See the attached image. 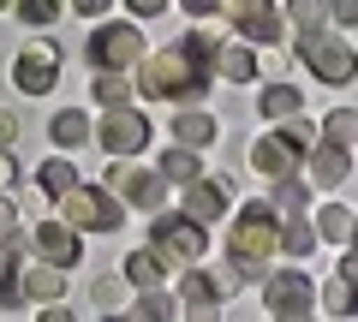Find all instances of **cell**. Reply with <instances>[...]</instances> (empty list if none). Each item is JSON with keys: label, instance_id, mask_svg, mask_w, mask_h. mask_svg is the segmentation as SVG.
Instances as JSON below:
<instances>
[{"label": "cell", "instance_id": "6da1fadb", "mask_svg": "<svg viewBox=\"0 0 358 322\" xmlns=\"http://www.w3.org/2000/svg\"><path fill=\"white\" fill-rule=\"evenodd\" d=\"M215 30H185V36L173 42V48L150 54L143 48V60L131 66L138 72V96H155V102H197V96L209 90V78H215Z\"/></svg>", "mask_w": 358, "mask_h": 322}, {"label": "cell", "instance_id": "7a4b0ae2", "mask_svg": "<svg viewBox=\"0 0 358 322\" xmlns=\"http://www.w3.org/2000/svg\"><path fill=\"white\" fill-rule=\"evenodd\" d=\"M275 239H281V221L275 209L257 197L233 215V233H227V281H263L268 263H275Z\"/></svg>", "mask_w": 358, "mask_h": 322}, {"label": "cell", "instance_id": "3957f363", "mask_svg": "<svg viewBox=\"0 0 358 322\" xmlns=\"http://www.w3.org/2000/svg\"><path fill=\"white\" fill-rule=\"evenodd\" d=\"M310 143H317V126L293 114V126H281V131H268V138L251 143V168L263 173V180H287V173L305 168V149H310Z\"/></svg>", "mask_w": 358, "mask_h": 322}, {"label": "cell", "instance_id": "277c9868", "mask_svg": "<svg viewBox=\"0 0 358 322\" xmlns=\"http://www.w3.org/2000/svg\"><path fill=\"white\" fill-rule=\"evenodd\" d=\"M299 66H310V78H322V84H334V90H346L358 78V48L346 36H329V30H310V36H299Z\"/></svg>", "mask_w": 358, "mask_h": 322}, {"label": "cell", "instance_id": "5b68a950", "mask_svg": "<svg viewBox=\"0 0 358 322\" xmlns=\"http://www.w3.org/2000/svg\"><path fill=\"white\" fill-rule=\"evenodd\" d=\"M60 215H66V227H78V233H120L126 203H120L108 185H72V191H60Z\"/></svg>", "mask_w": 358, "mask_h": 322}, {"label": "cell", "instance_id": "8992f818", "mask_svg": "<svg viewBox=\"0 0 358 322\" xmlns=\"http://www.w3.org/2000/svg\"><path fill=\"white\" fill-rule=\"evenodd\" d=\"M150 251L167 263V269H173V263H203V251H209V227H203V221H192L185 209H179V215H162V209H155Z\"/></svg>", "mask_w": 358, "mask_h": 322}, {"label": "cell", "instance_id": "52a82bcc", "mask_svg": "<svg viewBox=\"0 0 358 322\" xmlns=\"http://www.w3.org/2000/svg\"><path fill=\"white\" fill-rule=\"evenodd\" d=\"M221 18H227L251 48H275V42L287 36V18L275 13V0H221Z\"/></svg>", "mask_w": 358, "mask_h": 322}, {"label": "cell", "instance_id": "ba28073f", "mask_svg": "<svg viewBox=\"0 0 358 322\" xmlns=\"http://www.w3.org/2000/svg\"><path fill=\"white\" fill-rule=\"evenodd\" d=\"M90 66L96 72H131V66L143 60V30L138 24H102L96 36H90Z\"/></svg>", "mask_w": 358, "mask_h": 322}, {"label": "cell", "instance_id": "9c48e42d", "mask_svg": "<svg viewBox=\"0 0 358 322\" xmlns=\"http://www.w3.org/2000/svg\"><path fill=\"white\" fill-rule=\"evenodd\" d=\"M54 78H60V42H48V36L24 42L18 60H13V84H18L24 96H48Z\"/></svg>", "mask_w": 358, "mask_h": 322}, {"label": "cell", "instance_id": "30bf717a", "mask_svg": "<svg viewBox=\"0 0 358 322\" xmlns=\"http://www.w3.org/2000/svg\"><path fill=\"white\" fill-rule=\"evenodd\" d=\"M102 185H108L114 197H126V203H138V209H162V203H167V180H162V173L131 168V155H114V168H108Z\"/></svg>", "mask_w": 358, "mask_h": 322}, {"label": "cell", "instance_id": "8fae6325", "mask_svg": "<svg viewBox=\"0 0 358 322\" xmlns=\"http://www.w3.org/2000/svg\"><path fill=\"white\" fill-rule=\"evenodd\" d=\"M263 310L268 316H310V310H317V286H310L299 269L263 275Z\"/></svg>", "mask_w": 358, "mask_h": 322}, {"label": "cell", "instance_id": "7c38bea8", "mask_svg": "<svg viewBox=\"0 0 358 322\" xmlns=\"http://www.w3.org/2000/svg\"><path fill=\"white\" fill-rule=\"evenodd\" d=\"M96 138H102L108 155H138L143 143H150V119H143L131 102H120V108H108V119H102Z\"/></svg>", "mask_w": 358, "mask_h": 322}, {"label": "cell", "instance_id": "4fadbf2b", "mask_svg": "<svg viewBox=\"0 0 358 322\" xmlns=\"http://www.w3.org/2000/svg\"><path fill=\"white\" fill-rule=\"evenodd\" d=\"M227 209H233V180H227V173H197L192 191H185V215L203 221V227H215Z\"/></svg>", "mask_w": 358, "mask_h": 322}, {"label": "cell", "instance_id": "5bb4252c", "mask_svg": "<svg viewBox=\"0 0 358 322\" xmlns=\"http://www.w3.org/2000/svg\"><path fill=\"white\" fill-rule=\"evenodd\" d=\"M30 251H36L42 263H54V269H78V263H84V239H78V227H66V221H42V227L30 233Z\"/></svg>", "mask_w": 358, "mask_h": 322}, {"label": "cell", "instance_id": "9a60e30c", "mask_svg": "<svg viewBox=\"0 0 358 322\" xmlns=\"http://www.w3.org/2000/svg\"><path fill=\"white\" fill-rule=\"evenodd\" d=\"M305 161H310V185L317 191H341L346 173H352V149L346 143H310Z\"/></svg>", "mask_w": 358, "mask_h": 322}, {"label": "cell", "instance_id": "2e32d148", "mask_svg": "<svg viewBox=\"0 0 358 322\" xmlns=\"http://www.w3.org/2000/svg\"><path fill=\"white\" fill-rule=\"evenodd\" d=\"M221 298H227V275H203V269H185L179 281V305L192 310V316H215Z\"/></svg>", "mask_w": 358, "mask_h": 322}, {"label": "cell", "instance_id": "e0dca14e", "mask_svg": "<svg viewBox=\"0 0 358 322\" xmlns=\"http://www.w3.org/2000/svg\"><path fill=\"white\" fill-rule=\"evenodd\" d=\"M215 72L227 78V84H251L263 66H257V48H251V42H215Z\"/></svg>", "mask_w": 358, "mask_h": 322}, {"label": "cell", "instance_id": "ac0fdd59", "mask_svg": "<svg viewBox=\"0 0 358 322\" xmlns=\"http://www.w3.org/2000/svg\"><path fill=\"white\" fill-rule=\"evenodd\" d=\"M215 131H221L215 114H197V108H179V114H173V143L203 149V143H215Z\"/></svg>", "mask_w": 358, "mask_h": 322}, {"label": "cell", "instance_id": "d6986e66", "mask_svg": "<svg viewBox=\"0 0 358 322\" xmlns=\"http://www.w3.org/2000/svg\"><path fill=\"white\" fill-rule=\"evenodd\" d=\"M155 173H162L167 185H192L197 173H203V155H197L192 143H173V149L162 155V168H155Z\"/></svg>", "mask_w": 358, "mask_h": 322}, {"label": "cell", "instance_id": "ffe728a7", "mask_svg": "<svg viewBox=\"0 0 358 322\" xmlns=\"http://www.w3.org/2000/svg\"><path fill=\"white\" fill-rule=\"evenodd\" d=\"M120 275H126V286H138V293H150V286H167V263L155 257V251H131Z\"/></svg>", "mask_w": 358, "mask_h": 322}, {"label": "cell", "instance_id": "44dd1931", "mask_svg": "<svg viewBox=\"0 0 358 322\" xmlns=\"http://www.w3.org/2000/svg\"><path fill=\"white\" fill-rule=\"evenodd\" d=\"M18 286H24V298H60L66 293V269H54V263H30V269H18Z\"/></svg>", "mask_w": 358, "mask_h": 322}, {"label": "cell", "instance_id": "7402d4cb", "mask_svg": "<svg viewBox=\"0 0 358 322\" xmlns=\"http://www.w3.org/2000/svg\"><path fill=\"white\" fill-rule=\"evenodd\" d=\"M310 227H317V239H329V245H346L358 221H352V209H346V203H322Z\"/></svg>", "mask_w": 358, "mask_h": 322}, {"label": "cell", "instance_id": "603a6c76", "mask_svg": "<svg viewBox=\"0 0 358 322\" xmlns=\"http://www.w3.org/2000/svg\"><path fill=\"white\" fill-rule=\"evenodd\" d=\"M48 138L60 143V149H78V143H90V114H78V108L54 114V119H48Z\"/></svg>", "mask_w": 358, "mask_h": 322}, {"label": "cell", "instance_id": "cb8c5ba5", "mask_svg": "<svg viewBox=\"0 0 358 322\" xmlns=\"http://www.w3.org/2000/svg\"><path fill=\"white\" fill-rule=\"evenodd\" d=\"M257 108H263L268 119H293V114H305V96H299L293 84H268V90L257 96Z\"/></svg>", "mask_w": 358, "mask_h": 322}, {"label": "cell", "instance_id": "d4e9b609", "mask_svg": "<svg viewBox=\"0 0 358 322\" xmlns=\"http://www.w3.org/2000/svg\"><path fill=\"white\" fill-rule=\"evenodd\" d=\"M268 209H275V221H293V215H305V185H299V173L275 180V197H268Z\"/></svg>", "mask_w": 358, "mask_h": 322}, {"label": "cell", "instance_id": "484cf974", "mask_svg": "<svg viewBox=\"0 0 358 322\" xmlns=\"http://www.w3.org/2000/svg\"><path fill=\"white\" fill-rule=\"evenodd\" d=\"M36 185H42V197H60V191H72V185H78V168L66 161V155H54V161H42V168H36Z\"/></svg>", "mask_w": 358, "mask_h": 322}, {"label": "cell", "instance_id": "4316f807", "mask_svg": "<svg viewBox=\"0 0 358 322\" xmlns=\"http://www.w3.org/2000/svg\"><path fill=\"white\" fill-rule=\"evenodd\" d=\"M90 96H96L102 108H120V102H131V78H126V72H96Z\"/></svg>", "mask_w": 358, "mask_h": 322}, {"label": "cell", "instance_id": "83f0119b", "mask_svg": "<svg viewBox=\"0 0 358 322\" xmlns=\"http://www.w3.org/2000/svg\"><path fill=\"white\" fill-rule=\"evenodd\" d=\"M287 24H293L299 36H310V30L329 24V13H322V0H287Z\"/></svg>", "mask_w": 358, "mask_h": 322}, {"label": "cell", "instance_id": "f1b7e54d", "mask_svg": "<svg viewBox=\"0 0 358 322\" xmlns=\"http://www.w3.org/2000/svg\"><path fill=\"white\" fill-rule=\"evenodd\" d=\"M0 310H24V286H18V257L0 251Z\"/></svg>", "mask_w": 358, "mask_h": 322}, {"label": "cell", "instance_id": "f546056e", "mask_svg": "<svg viewBox=\"0 0 358 322\" xmlns=\"http://www.w3.org/2000/svg\"><path fill=\"white\" fill-rule=\"evenodd\" d=\"M322 138H329V143H346V149H352V138H358V114H352V108H334V114L322 119Z\"/></svg>", "mask_w": 358, "mask_h": 322}, {"label": "cell", "instance_id": "4dcf8cb0", "mask_svg": "<svg viewBox=\"0 0 358 322\" xmlns=\"http://www.w3.org/2000/svg\"><path fill=\"white\" fill-rule=\"evenodd\" d=\"M18 13H24V24H36V30H48L54 18L66 13V0H13Z\"/></svg>", "mask_w": 358, "mask_h": 322}, {"label": "cell", "instance_id": "1f68e13d", "mask_svg": "<svg viewBox=\"0 0 358 322\" xmlns=\"http://www.w3.org/2000/svg\"><path fill=\"white\" fill-rule=\"evenodd\" d=\"M322 310H329V316H352V281H346V275H334V281L322 286Z\"/></svg>", "mask_w": 358, "mask_h": 322}, {"label": "cell", "instance_id": "d6a6232c", "mask_svg": "<svg viewBox=\"0 0 358 322\" xmlns=\"http://www.w3.org/2000/svg\"><path fill=\"white\" fill-rule=\"evenodd\" d=\"M126 305V275H102L96 281V310H120Z\"/></svg>", "mask_w": 358, "mask_h": 322}, {"label": "cell", "instance_id": "836d02e7", "mask_svg": "<svg viewBox=\"0 0 358 322\" xmlns=\"http://www.w3.org/2000/svg\"><path fill=\"white\" fill-rule=\"evenodd\" d=\"M173 310H179V305H173V298H167V293H162V286H150V293H143V298H138V305H131V316H173Z\"/></svg>", "mask_w": 358, "mask_h": 322}, {"label": "cell", "instance_id": "e575fe53", "mask_svg": "<svg viewBox=\"0 0 358 322\" xmlns=\"http://www.w3.org/2000/svg\"><path fill=\"white\" fill-rule=\"evenodd\" d=\"M322 13H329V24L352 30V24H358V0H322Z\"/></svg>", "mask_w": 358, "mask_h": 322}, {"label": "cell", "instance_id": "d590c367", "mask_svg": "<svg viewBox=\"0 0 358 322\" xmlns=\"http://www.w3.org/2000/svg\"><path fill=\"white\" fill-rule=\"evenodd\" d=\"M18 126H24V119H18L13 108H0V143H6V149H13V143H18Z\"/></svg>", "mask_w": 358, "mask_h": 322}, {"label": "cell", "instance_id": "8d00e7d4", "mask_svg": "<svg viewBox=\"0 0 358 322\" xmlns=\"http://www.w3.org/2000/svg\"><path fill=\"white\" fill-rule=\"evenodd\" d=\"M66 6H72V13H78V18H102V13H108V6H114V0H66Z\"/></svg>", "mask_w": 358, "mask_h": 322}, {"label": "cell", "instance_id": "74e56055", "mask_svg": "<svg viewBox=\"0 0 358 322\" xmlns=\"http://www.w3.org/2000/svg\"><path fill=\"white\" fill-rule=\"evenodd\" d=\"M18 180V161H13V149H6V143H0V191H6V185Z\"/></svg>", "mask_w": 358, "mask_h": 322}, {"label": "cell", "instance_id": "f35d334b", "mask_svg": "<svg viewBox=\"0 0 358 322\" xmlns=\"http://www.w3.org/2000/svg\"><path fill=\"white\" fill-rule=\"evenodd\" d=\"M179 6H185L192 18H215L221 13V0H179Z\"/></svg>", "mask_w": 358, "mask_h": 322}, {"label": "cell", "instance_id": "ab89813d", "mask_svg": "<svg viewBox=\"0 0 358 322\" xmlns=\"http://www.w3.org/2000/svg\"><path fill=\"white\" fill-rule=\"evenodd\" d=\"M126 6H131L138 18H155V13H167V0H126Z\"/></svg>", "mask_w": 358, "mask_h": 322}, {"label": "cell", "instance_id": "60d3db41", "mask_svg": "<svg viewBox=\"0 0 358 322\" xmlns=\"http://www.w3.org/2000/svg\"><path fill=\"white\" fill-rule=\"evenodd\" d=\"M13 221H18V203H13V197H6V191H0V233L13 227Z\"/></svg>", "mask_w": 358, "mask_h": 322}, {"label": "cell", "instance_id": "b9f144b4", "mask_svg": "<svg viewBox=\"0 0 358 322\" xmlns=\"http://www.w3.org/2000/svg\"><path fill=\"white\" fill-rule=\"evenodd\" d=\"M6 6H13V0H0V13H6Z\"/></svg>", "mask_w": 358, "mask_h": 322}]
</instances>
